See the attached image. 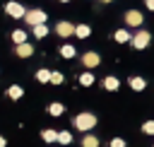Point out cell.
<instances>
[{"instance_id": "6da1fadb", "label": "cell", "mask_w": 154, "mask_h": 147, "mask_svg": "<svg viewBox=\"0 0 154 147\" xmlns=\"http://www.w3.org/2000/svg\"><path fill=\"white\" fill-rule=\"evenodd\" d=\"M72 125H75L77 130H91V128L96 125V116H94V113H77V116L72 118Z\"/></svg>"}, {"instance_id": "7a4b0ae2", "label": "cell", "mask_w": 154, "mask_h": 147, "mask_svg": "<svg viewBox=\"0 0 154 147\" xmlns=\"http://www.w3.org/2000/svg\"><path fill=\"white\" fill-rule=\"evenodd\" d=\"M24 19H26V24L36 27V24H43V22H46V12H41V10H29V12L24 14Z\"/></svg>"}, {"instance_id": "3957f363", "label": "cell", "mask_w": 154, "mask_h": 147, "mask_svg": "<svg viewBox=\"0 0 154 147\" xmlns=\"http://www.w3.org/2000/svg\"><path fill=\"white\" fill-rule=\"evenodd\" d=\"M149 31H137L135 36H132V46L135 48H147V43H149Z\"/></svg>"}, {"instance_id": "277c9868", "label": "cell", "mask_w": 154, "mask_h": 147, "mask_svg": "<svg viewBox=\"0 0 154 147\" xmlns=\"http://www.w3.org/2000/svg\"><path fill=\"white\" fill-rule=\"evenodd\" d=\"M5 10H7V14H10V17H17V19L26 14V10H24L19 2H7V5H5Z\"/></svg>"}, {"instance_id": "5b68a950", "label": "cell", "mask_w": 154, "mask_h": 147, "mask_svg": "<svg viewBox=\"0 0 154 147\" xmlns=\"http://www.w3.org/2000/svg\"><path fill=\"white\" fill-rule=\"evenodd\" d=\"M55 31H58V36H72V34H75V27H72L70 22H58Z\"/></svg>"}, {"instance_id": "8992f818", "label": "cell", "mask_w": 154, "mask_h": 147, "mask_svg": "<svg viewBox=\"0 0 154 147\" xmlns=\"http://www.w3.org/2000/svg\"><path fill=\"white\" fill-rule=\"evenodd\" d=\"M82 63H84L87 67H96V65L101 63V58H99L94 51H89V53H84V55H82Z\"/></svg>"}, {"instance_id": "52a82bcc", "label": "cell", "mask_w": 154, "mask_h": 147, "mask_svg": "<svg viewBox=\"0 0 154 147\" xmlns=\"http://www.w3.org/2000/svg\"><path fill=\"white\" fill-rule=\"evenodd\" d=\"M125 22H128L130 27H140V24H142V14H140L137 10H130V12L125 14Z\"/></svg>"}, {"instance_id": "ba28073f", "label": "cell", "mask_w": 154, "mask_h": 147, "mask_svg": "<svg viewBox=\"0 0 154 147\" xmlns=\"http://www.w3.org/2000/svg\"><path fill=\"white\" fill-rule=\"evenodd\" d=\"M31 53H34V48H31V46H29L26 41H22V43H17V55H19V58H29Z\"/></svg>"}, {"instance_id": "9c48e42d", "label": "cell", "mask_w": 154, "mask_h": 147, "mask_svg": "<svg viewBox=\"0 0 154 147\" xmlns=\"http://www.w3.org/2000/svg\"><path fill=\"white\" fill-rule=\"evenodd\" d=\"M22 94H24V89H22L19 84H12V87L7 89V96H10V99H19Z\"/></svg>"}, {"instance_id": "30bf717a", "label": "cell", "mask_w": 154, "mask_h": 147, "mask_svg": "<svg viewBox=\"0 0 154 147\" xmlns=\"http://www.w3.org/2000/svg\"><path fill=\"white\" fill-rule=\"evenodd\" d=\"M103 87H106V89H111V92H116V89L120 87V82H118L116 77H106V80H103Z\"/></svg>"}, {"instance_id": "8fae6325", "label": "cell", "mask_w": 154, "mask_h": 147, "mask_svg": "<svg viewBox=\"0 0 154 147\" xmlns=\"http://www.w3.org/2000/svg\"><path fill=\"white\" fill-rule=\"evenodd\" d=\"M130 87H132L135 92H142V89H144V80H142V77H130Z\"/></svg>"}, {"instance_id": "7c38bea8", "label": "cell", "mask_w": 154, "mask_h": 147, "mask_svg": "<svg viewBox=\"0 0 154 147\" xmlns=\"http://www.w3.org/2000/svg\"><path fill=\"white\" fill-rule=\"evenodd\" d=\"M82 147H99V137H94V135H84Z\"/></svg>"}, {"instance_id": "4fadbf2b", "label": "cell", "mask_w": 154, "mask_h": 147, "mask_svg": "<svg viewBox=\"0 0 154 147\" xmlns=\"http://www.w3.org/2000/svg\"><path fill=\"white\" fill-rule=\"evenodd\" d=\"M46 34H48V29H46V22H43V24H36V27H34V36H36V39H43Z\"/></svg>"}, {"instance_id": "5bb4252c", "label": "cell", "mask_w": 154, "mask_h": 147, "mask_svg": "<svg viewBox=\"0 0 154 147\" xmlns=\"http://www.w3.org/2000/svg\"><path fill=\"white\" fill-rule=\"evenodd\" d=\"M89 31H91V29H89L87 24H79V27H75V34H77L79 39H87V36H89Z\"/></svg>"}, {"instance_id": "9a60e30c", "label": "cell", "mask_w": 154, "mask_h": 147, "mask_svg": "<svg viewBox=\"0 0 154 147\" xmlns=\"http://www.w3.org/2000/svg\"><path fill=\"white\" fill-rule=\"evenodd\" d=\"M79 84H84V87L94 84V75H91V72H84V75H79Z\"/></svg>"}, {"instance_id": "2e32d148", "label": "cell", "mask_w": 154, "mask_h": 147, "mask_svg": "<svg viewBox=\"0 0 154 147\" xmlns=\"http://www.w3.org/2000/svg\"><path fill=\"white\" fill-rule=\"evenodd\" d=\"M63 111H65L63 104H51V106H48V113H51V116H63Z\"/></svg>"}, {"instance_id": "e0dca14e", "label": "cell", "mask_w": 154, "mask_h": 147, "mask_svg": "<svg viewBox=\"0 0 154 147\" xmlns=\"http://www.w3.org/2000/svg\"><path fill=\"white\" fill-rule=\"evenodd\" d=\"M58 142H60V145H70V142H72V135H70L67 130H63V133H58Z\"/></svg>"}, {"instance_id": "ac0fdd59", "label": "cell", "mask_w": 154, "mask_h": 147, "mask_svg": "<svg viewBox=\"0 0 154 147\" xmlns=\"http://www.w3.org/2000/svg\"><path fill=\"white\" fill-rule=\"evenodd\" d=\"M12 41H14V43H22V41H26V34H24L22 29H17V31H12Z\"/></svg>"}, {"instance_id": "d6986e66", "label": "cell", "mask_w": 154, "mask_h": 147, "mask_svg": "<svg viewBox=\"0 0 154 147\" xmlns=\"http://www.w3.org/2000/svg\"><path fill=\"white\" fill-rule=\"evenodd\" d=\"M116 41H118V43H125V41H130V34L120 29V31H116Z\"/></svg>"}, {"instance_id": "ffe728a7", "label": "cell", "mask_w": 154, "mask_h": 147, "mask_svg": "<svg viewBox=\"0 0 154 147\" xmlns=\"http://www.w3.org/2000/svg\"><path fill=\"white\" fill-rule=\"evenodd\" d=\"M60 55H63V58H72V55H75V48H72V46H67V43H65V46H63V48H60Z\"/></svg>"}, {"instance_id": "44dd1931", "label": "cell", "mask_w": 154, "mask_h": 147, "mask_svg": "<svg viewBox=\"0 0 154 147\" xmlns=\"http://www.w3.org/2000/svg\"><path fill=\"white\" fill-rule=\"evenodd\" d=\"M36 80H38V82H51V72H48V70H38V72H36Z\"/></svg>"}, {"instance_id": "7402d4cb", "label": "cell", "mask_w": 154, "mask_h": 147, "mask_svg": "<svg viewBox=\"0 0 154 147\" xmlns=\"http://www.w3.org/2000/svg\"><path fill=\"white\" fill-rule=\"evenodd\" d=\"M43 140H46V142H55V140H58V133H55V130H43Z\"/></svg>"}, {"instance_id": "603a6c76", "label": "cell", "mask_w": 154, "mask_h": 147, "mask_svg": "<svg viewBox=\"0 0 154 147\" xmlns=\"http://www.w3.org/2000/svg\"><path fill=\"white\" fill-rule=\"evenodd\" d=\"M142 130H144L147 135H154V120H147V123L142 125Z\"/></svg>"}, {"instance_id": "cb8c5ba5", "label": "cell", "mask_w": 154, "mask_h": 147, "mask_svg": "<svg viewBox=\"0 0 154 147\" xmlns=\"http://www.w3.org/2000/svg\"><path fill=\"white\" fill-rule=\"evenodd\" d=\"M51 82H53V84H60V82H63V75H60V72H51Z\"/></svg>"}, {"instance_id": "d4e9b609", "label": "cell", "mask_w": 154, "mask_h": 147, "mask_svg": "<svg viewBox=\"0 0 154 147\" xmlns=\"http://www.w3.org/2000/svg\"><path fill=\"white\" fill-rule=\"evenodd\" d=\"M111 147H125V142H123L120 137H113V140H111Z\"/></svg>"}, {"instance_id": "484cf974", "label": "cell", "mask_w": 154, "mask_h": 147, "mask_svg": "<svg viewBox=\"0 0 154 147\" xmlns=\"http://www.w3.org/2000/svg\"><path fill=\"white\" fill-rule=\"evenodd\" d=\"M144 2H147V7H149V10H154V0H144Z\"/></svg>"}, {"instance_id": "4316f807", "label": "cell", "mask_w": 154, "mask_h": 147, "mask_svg": "<svg viewBox=\"0 0 154 147\" xmlns=\"http://www.w3.org/2000/svg\"><path fill=\"white\" fill-rule=\"evenodd\" d=\"M0 147H5V137H0Z\"/></svg>"}, {"instance_id": "83f0119b", "label": "cell", "mask_w": 154, "mask_h": 147, "mask_svg": "<svg viewBox=\"0 0 154 147\" xmlns=\"http://www.w3.org/2000/svg\"><path fill=\"white\" fill-rule=\"evenodd\" d=\"M101 2H111V0H101Z\"/></svg>"}, {"instance_id": "f1b7e54d", "label": "cell", "mask_w": 154, "mask_h": 147, "mask_svg": "<svg viewBox=\"0 0 154 147\" xmlns=\"http://www.w3.org/2000/svg\"><path fill=\"white\" fill-rule=\"evenodd\" d=\"M60 2H67V0H60Z\"/></svg>"}]
</instances>
